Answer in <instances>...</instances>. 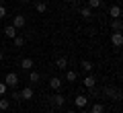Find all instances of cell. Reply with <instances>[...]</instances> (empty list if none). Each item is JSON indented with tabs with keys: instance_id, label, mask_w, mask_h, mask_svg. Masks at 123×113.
Listing matches in <instances>:
<instances>
[{
	"instance_id": "6da1fadb",
	"label": "cell",
	"mask_w": 123,
	"mask_h": 113,
	"mask_svg": "<svg viewBox=\"0 0 123 113\" xmlns=\"http://www.w3.org/2000/svg\"><path fill=\"white\" fill-rule=\"evenodd\" d=\"M4 84H6V86H10V88H14L18 84V74L17 72H8L4 76Z\"/></svg>"
},
{
	"instance_id": "7a4b0ae2",
	"label": "cell",
	"mask_w": 123,
	"mask_h": 113,
	"mask_svg": "<svg viewBox=\"0 0 123 113\" xmlns=\"http://www.w3.org/2000/svg\"><path fill=\"white\" fill-rule=\"evenodd\" d=\"M25 25H27L25 14H14V17H12V27H17V29H23Z\"/></svg>"
},
{
	"instance_id": "3957f363",
	"label": "cell",
	"mask_w": 123,
	"mask_h": 113,
	"mask_svg": "<svg viewBox=\"0 0 123 113\" xmlns=\"http://www.w3.org/2000/svg\"><path fill=\"white\" fill-rule=\"evenodd\" d=\"M17 35H18V29H17V27H12V25H6V27H4V37H6V39H14Z\"/></svg>"
},
{
	"instance_id": "277c9868",
	"label": "cell",
	"mask_w": 123,
	"mask_h": 113,
	"mask_svg": "<svg viewBox=\"0 0 123 113\" xmlns=\"http://www.w3.org/2000/svg\"><path fill=\"white\" fill-rule=\"evenodd\" d=\"M84 86L88 88V91H94V84H97V78H94V76H92V74H86V76H84Z\"/></svg>"
},
{
	"instance_id": "5b68a950",
	"label": "cell",
	"mask_w": 123,
	"mask_h": 113,
	"mask_svg": "<svg viewBox=\"0 0 123 113\" xmlns=\"http://www.w3.org/2000/svg\"><path fill=\"white\" fill-rule=\"evenodd\" d=\"M74 105L78 109H84L88 105V97H84V95H76V99H74Z\"/></svg>"
},
{
	"instance_id": "8992f818",
	"label": "cell",
	"mask_w": 123,
	"mask_h": 113,
	"mask_svg": "<svg viewBox=\"0 0 123 113\" xmlns=\"http://www.w3.org/2000/svg\"><path fill=\"white\" fill-rule=\"evenodd\" d=\"M33 66H35V62L31 60V58H23L21 60V70H27L29 72V70H33Z\"/></svg>"
},
{
	"instance_id": "52a82bcc",
	"label": "cell",
	"mask_w": 123,
	"mask_h": 113,
	"mask_svg": "<svg viewBox=\"0 0 123 113\" xmlns=\"http://www.w3.org/2000/svg\"><path fill=\"white\" fill-rule=\"evenodd\" d=\"M109 17H111V19H121V6H119V4H113V6L109 8Z\"/></svg>"
},
{
	"instance_id": "ba28073f",
	"label": "cell",
	"mask_w": 123,
	"mask_h": 113,
	"mask_svg": "<svg viewBox=\"0 0 123 113\" xmlns=\"http://www.w3.org/2000/svg\"><path fill=\"white\" fill-rule=\"evenodd\" d=\"M111 43H113L115 47H121L123 45V35L121 33H113L111 35Z\"/></svg>"
},
{
	"instance_id": "9c48e42d",
	"label": "cell",
	"mask_w": 123,
	"mask_h": 113,
	"mask_svg": "<svg viewBox=\"0 0 123 113\" xmlns=\"http://www.w3.org/2000/svg\"><path fill=\"white\" fill-rule=\"evenodd\" d=\"M33 95H35L33 88H29V86L23 88V91H21V101H31V99H33Z\"/></svg>"
},
{
	"instance_id": "30bf717a",
	"label": "cell",
	"mask_w": 123,
	"mask_h": 113,
	"mask_svg": "<svg viewBox=\"0 0 123 113\" xmlns=\"http://www.w3.org/2000/svg\"><path fill=\"white\" fill-rule=\"evenodd\" d=\"M49 86H51L53 91H62V78H57V76H51V78H49Z\"/></svg>"
},
{
	"instance_id": "8fae6325",
	"label": "cell",
	"mask_w": 123,
	"mask_h": 113,
	"mask_svg": "<svg viewBox=\"0 0 123 113\" xmlns=\"http://www.w3.org/2000/svg\"><path fill=\"white\" fill-rule=\"evenodd\" d=\"M80 66H82V70L86 74H92V70H94V64H92L90 60H82V62H80Z\"/></svg>"
},
{
	"instance_id": "7c38bea8",
	"label": "cell",
	"mask_w": 123,
	"mask_h": 113,
	"mask_svg": "<svg viewBox=\"0 0 123 113\" xmlns=\"http://www.w3.org/2000/svg\"><path fill=\"white\" fill-rule=\"evenodd\" d=\"M53 105H55V107H64V105H66V97L62 95L60 91H57V95L53 97Z\"/></svg>"
},
{
	"instance_id": "4fadbf2b",
	"label": "cell",
	"mask_w": 123,
	"mask_h": 113,
	"mask_svg": "<svg viewBox=\"0 0 123 113\" xmlns=\"http://www.w3.org/2000/svg\"><path fill=\"white\" fill-rule=\"evenodd\" d=\"M111 29H113L115 33H121V29H123V23H121V19H113V23H111Z\"/></svg>"
},
{
	"instance_id": "5bb4252c",
	"label": "cell",
	"mask_w": 123,
	"mask_h": 113,
	"mask_svg": "<svg viewBox=\"0 0 123 113\" xmlns=\"http://www.w3.org/2000/svg\"><path fill=\"white\" fill-rule=\"evenodd\" d=\"M35 10H37L39 14H43L45 10H47V2H45V0H39V2L35 4Z\"/></svg>"
},
{
	"instance_id": "9a60e30c",
	"label": "cell",
	"mask_w": 123,
	"mask_h": 113,
	"mask_svg": "<svg viewBox=\"0 0 123 113\" xmlns=\"http://www.w3.org/2000/svg\"><path fill=\"white\" fill-rule=\"evenodd\" d=\"M8 107H10V101L6 97H0V111H6Z\"/></svg>"
},
{
	"instance_id": "2e32d148",
	"label": "cell",
	"mask_w": 123,
	"mask_h": 113,
	"mask_svg": "<svg viewBox=\"0 0 123 113\" xmlns=\"http://www.w3.org/2000/svg\"><path fill=\"white\" fill-rule=\"evenodd\" d=\"M76 78H78V74H76L74 70H66V80L68 82H74Z\"/></svg>"
},
{
	"instance_id": "e0dca14e",
	"label": "cell",
	"mask_w": 123,
	"mask_h": 113,
	"mask_svg": "<svg viewBox=\"0 0 123 113\" xmlns=\"http://www.w3.org/2000/svg\"><path fill=\"white\" fill-rule=\"evenodd\" d=\"M55 66H57L60 70H66V68H68V60H66V58H57Z\"/></svg>"
},
{
	"instance_id": "ac0fdd59",
	"label": "cell",
	"mask_w": 123,
	"mask_h": 113,
	"mask_svg": "<svg viewBox=\"0 0 123 113\" xmlns=\"http://www.w3.org/2000/svg\"><path fill=\"white\" fill-rule=\"evenodd\" d=\"M80 17H82V19H90L92 17V10L88 8V6H84V8H80Z\"/></svg>"
},
{
	"instance_id": "d6986e66",
	"label": "cell",
	"mask_w": 123,
	"mask_h": 113,
	"mask_svg": "<svg viewBox=\"0 0 123 113\" xmlns=\"http://www.w3.org/2000/svg\"><path fill=\"white\" fill-rule=\"evenodd\" d=\"M90 113H105V107H103L101 103H94L90 107Z\"/></svg>"
},
{
	"instance_id": "ffe728a7",
	"label": "cell",
	"mask_w": 123,
	"mask_h": 113,
	"mask_svg": "<svg viewBox=\"0 0 123 113\" xmlns=\"http://www.w3.org/2000/svg\"><path fill=\"white\" fill-rule=\"evenodd\" d=\"M103 4V0H88V8L90 10H94V8H98V6Z\"/></svg>"
},
{
	"instance_id": "44dd1931",
	"label": "cell",
	"mask_w": 123,
	"mask_h": 113,
	"mask_svg": "<svg viewBox=\"0 0 123 113\" xmlns=\"http://www.w3.org/2000/svg\"><path fill=\"white\" fill-rule=\"evenodd\" d=\"M29 80H31V82H39V80H41V74H39V72H33V70H31Z\"/></svg>"
},
{
	"instance_id": "7402d4cb",
	"label": "cell",
	"mask_w": 123,
	"mask_h": 113,
	"mask_svg": "<svg viewBox=\"0 0 123 113\" xmlns=\"http://www.w3.org/2000/svg\"><path fill=\"white\" fill-rule=\"evenodd\" d=\"M12 43L17 45V47H23V45H25V37H21V35H17V37L12 39Z\"/></svg>"
},
{
	"instance_id": "603a6c76",
	"label": "cell",
	"mask_w": 123,
	"mask_h": 113,
	"mask_svg": "<svg viewBox=\"0 0 123 113\" xmlns=\"http://www.w3.org/2000/svg\"><path fill=\"white\" fill-rule=\"evenodd\" d=\"M6 88H8V86H6L4 82H0V97H4V93H6Z\"/></svg>"
},
{
	"instance_id": "cb8c5ba5",
	"label": "cell",
	"mask_w": 123,
	"mask_h": 113,
	"mask_svg": "<svg viewBox=\"0 0 123 113\" xmlns=\"http://www.w3.org/2000/svg\"><path fill=\"white\" fill-rule=\"evenodd\" d=\"M4 17H6V6L0 4V19H4Z\"/></svg>"
},
{
	"instance_id": "d4e9b609",
	"label": "cell",
	"mask_w": 123,
	"mask_h": 113,
	"mask_svg": "<svg viewBox=\"0 0 123 113\" xmlns=\"http://www.w3.org/2000/svg\"><path fill=\"white\" fill-rule=\"evenodd\" d=\"M12 99H14V101H21V91H14V93H12Z\"/></svg>"
},
{
	"instance_id": "484cf974",
	"label": "cell",
	"mask_w": 123,
	"mask_h": 113,
	"mask_svg": "<svg viewBox=\"0 0 123 113\" xmlns=\"http://www.w3.org/2000/svg\"><path fill=\"white\" fill-rule=\"evenodd\" d=\"M4 60V52H2V49H0V62Z\"/></svg>"
},
{
	"instance_id": "4316f807",
	"label": "cell",
	"mask_w": 123,
	"mask_h": 113,
	"mask_svg": "<svg viewBox=\"0 0 123 113\" xmlns=\"http://www.w3.org/2000/svg\"><path fill=\"white\" fill-rule=\"evenodd\" d=\"M21 2H23V4H29V2H31V0H21Z\"/></svg>"
},
{
	"instance_id": "83f0119b",
	"label": "cell",
	"mask_w": 123,
	"mask_h": 113,
	"mask_svg": "<svg viewBox=\"0 0 123 113\" xmlns=\"http://www.w3.org/2000/svg\"><path fill=\"white\" fill-rule=\"evenodd\" d=\"M66 113H76V111H72V109H70V111H66Z\"/></svg>"
},
{
	"instance_id": "f1b7e54d",
	"label": "cell",
	"mask_w": 123,
	"mask_h": 113,
	"mask_svg": "<svg viewBox=\"0 0 123 113\" xmlns=\"http://www.w3.org/2000/svg\"><path fill=\"white\" fill-rule=\"evenodd\" d=\"M0 4H4V0H0Z\"/></svg>"
},
{
	"instance_id": "f546056e",
	"label": "cell",
	"mask_w": 123,
	"mask_h": 113,
	"mask_svg": "<svg viewBox=\"0 0 123 113\" xmlns=\"http://www.w3.org/2000/svg\"><path fill=\"white\" fill-rule=\"evenodd\" d=\"M72 2H76V0H72Z\"/></svg>"
},
{
	"instance_id": "4dcf8cb0",
	"label": "cell",
	"mask_w": 123,
	"mask_h": 113,
	"mask_svg": "<svg viewBox=\"0 0 123 113\" xmlns=\"http://www.w3.org/2000/svg\"><path fill=\"white\" fill-rule=\"evenodd\" d=\"M45 2H47V0H45Z\"/></svg>"
},
{
	"instance_id": "1f68e13d",
	"label": "cell",
	"mask_w": 123,
	"mask_h": 113,
	"mask_svg": "<svg viewBox=\"0 0 123 113\" xmlns=\"http://www.w3.org/2000/svg\"><path fill=\"white\" fill-rule=\"evenodd\" d=\"M0 113H2V111H0Z\"/></svg>"
}]
</instances>
